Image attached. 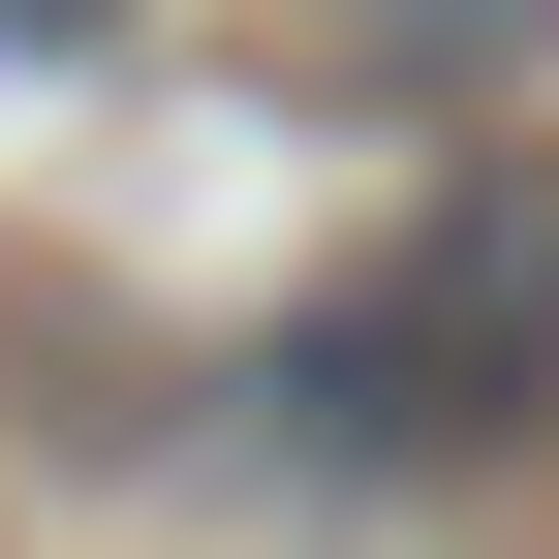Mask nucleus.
Listing matches in <instances>:
<instances>
[{
	"label": "nucleus",
	"mask_w": 559,
	"mask_h": 559,
	"mask_svg": "<svg viewBox=\"0 0 559 559\" xmlns=\"http://www.w3.org/2000/svg\"><path fill=\"white\" fill-rule=\"evenodd\" d=\"M249 436L311 498H436V466H528L559 436V156H436L404 249H342L311 311L249 342Z\"/></svg>",
	"instance_id": "nucleus-1"
},
{
	"label": "nucleus",
	"mask_w": 559,
	"mask_h": 559,
	"mask_svg": "<svg viewBox=\"0 0 559 559\" xmlns=\"http://www.w3.org/2000/svg\"><path fill=\"white\" fill-rule=\"evenodd\" d=\"M373 32H404V62H528L559 0H373Z\"/></svg>",
	"instance_id": "nucleus-2"
},
{
	"label": "nucleus",
	"mask_w": 559,
	"mask_h": 559,
	"mask_svg": "<svg viewBox=\"0 0 559 559\" xmlns=\"http://www.w3.org/2000/svg\"><path fill=\"white\" fill-rule=\"evenodd\" d=\"M124 32H156V0H0V62H124Z\"/></svg>",
	"instance_id": "nucleus-3"
}]
</instances>
